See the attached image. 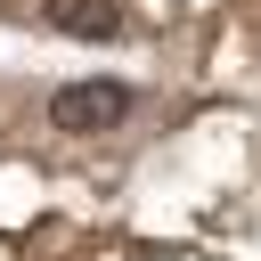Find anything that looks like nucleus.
I'll return each mask as SVG.
<instances>
[{
    "instance_id": "nucleus-2",
    "label": "nucleus",
    "mask_w": 261,
    "mask_h": 261,
    "mask_svg": "<svg viewBox=\"0 0 261 261\" xmlns=\"http://www.w3.org/2000/svg\"><path fill=\"white\" fill-rule=\"evenodd\" d=\"M41 16H49L65 41H114V33H122V8H114V0H41Z\"/></svg>"
},
{
    "instance_id": "nucleus-1",
    "label": "nucleus",
    "mask_w": 261,
    "mask_h": 261,
    "mask_svg": "<svg viewBox=\"0 0 261 261\" xmlns=\"http://www.w3.org/2000/svg\"><path fill=\"white\" fill-rule=\"evenodd\" d=\"M122 114H130V90L122 82H65L49 98V122L57 130H114Z\"/></svg>"
}]
</instances>
